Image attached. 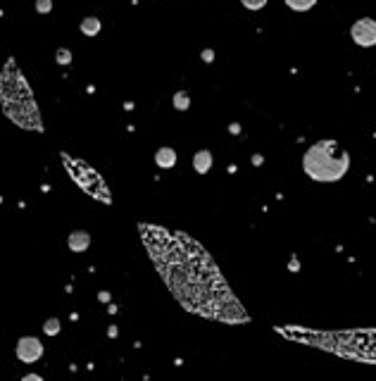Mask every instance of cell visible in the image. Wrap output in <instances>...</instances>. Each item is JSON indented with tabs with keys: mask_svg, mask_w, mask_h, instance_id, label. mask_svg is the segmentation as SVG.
Instances as JSON below:
<instances>
[{
	"mask_svg": "<svg viewBox=\"0 0 376 381\" xmlns=\"http://www.w3.org/2000/svg\"><path fill=\"white\" fill-rule=\"evenodd\" d=\"M138 233L157 274L186 312L224 324L250 322L217 262L188 233L145 222L138 224Z\"/></svg>",
	"mask_w": 376,
	"mask_h": 381,
	"instance_id": "obj_1",
	"label": "cell"
},
{
	"mask_svg": "<svg viewBox=\"0 0 376 381\" xmlns=\"http://www.w3.org/2000/svg\"><path fill=\"white\" fill-rule=\"evenodd\" d=\"M276 331L290 341L305 343L348 360L376 365V329H345V331H317L303 327H276Z\"/></svg>",
	"mask_w": 376,
	"mask_h": 381,
	"instance_id": "obj_2",
	"label": "cell"
},
{
	"mask_svg": "<svg viewBox=\"0 0 376 381\" xmlns=\"http://www.w3.org/2000/svg\"><path fill=\"white\" fill-rule=\"evenodd\" d=\"M0 105L3 115L15 126L26 131H43V117L36 105L31 86L12 57L3 64L0 72Z\"/></svg>",
	"mask_w": 376,
	"mask_h": 381,
	"instance_id": "obj_3",
	"label": "cell"
},
{
	"mask_svg": "<svg viewBox=\"0 0 376 381\" xmlns=\"http://www.w3.org/2000/svg\"><path fill=\"white\" fill-rule=\"evenodd\" d=\"M303 169L310 179L321 181V184L341 181L345 177V171L350 169V155L336 141H317L314 146L307 148L305 157H303Z\"/></svg>",
	"mask_w": 376,
	"mask_h": 381,
	"instance_id": "obj_4",
	"label": "cell"
},
{
	"mask_svg": "<svg viewBox=\"0 0 376 381\" xmlns=\"http://www.w3.org/2000/svg\"><path fill=\"white\" fill-rule=\"evenodd\" d=\"M350 36H353V41L362 48L376 46V22L369 19V17H362V19H357V22L353 24Z\"/></svg>",
	"mask_w": 376,
	"mask_h": 381,
	"instance_id": "obj_5",
	"label": "cell"
},
{
	"mask_svg": "<svg viewBox=\"0 0 376 381\" xmlns=\"http://www.w3.org/2000/svg\"><path fill=\"white\" fill-rule=\"evenodd\" d=\"M17 358L22 360L24 365H33L43 358V343L36 336H22L17 341Z\"/></svg>",
	"mask_w": 376,
	"mask_h": 381,
	"instance_id": "obj_6",
	"label": "cell"
},
{
	"mask_svg": "<svg viewBox=\"0 0 376 381\" xmlns=\"http://www.w3.org/2000/svg\"><path fill=\"white\" fill-rule=\"evenodd\" d=\"M67 246H69L71 253H86L88 246H91V236H88V231H71L69 238H67Z\"/></svg>",
	"mask_w": 376,
	"mask_h": 381,
	"instance_id": "obj_7",
	"label": "cell"
},
{
	"mask_svg": "<svg viewBox=\"0 0 376 381\" xmlns=\"http://www.w3.org/2000/svg\"><path fill=\"white\" fill-rule=\"evenodd\" d=\"M212 167V153L210 150H198L196 155H193V169L198 174H207Z\"/></svg>",
	"mask_w": 376,
	"mask_h": 381,
	"instance_id": "obj_8",
	"label": "cell"
},
{
	"mask_svg": "<svg viewBox=\"0 0 376 381\" xmlns=\"http://www.w3.org/2000/svg\"><path fill=\"white\" fill-rule=\"evenodd\" d=\"M155 164L157 167H162V169H169V167H174L176 164V153H174V148H160L155 153Z\"/></svg>",
	"mask_w": 376,
	"mask_h": 381,
	"instance_id": "obj_9",
	"label": "cell"
},
{
	"mask_svg": "<svg viewBox=\"0 0 376 381\" xmlns=\"http://www.w3.org/2000/svg\"><path fill=\"white\" fill-rule=\"evenodd\" d=\"M79 29H81V33H84V36H98V33H100V29H102V24H100V19H98V17H84Z\"/></svg>",
	"mask_w": 376,
	"mask_h": 381,
	"instance_id": "obj_10",
	"label": "cell"
},
{
	"mask_svg": "<svg viewBox=\"0 0 376 381\" xmlns=\"http://www.w3.org/2000/svg\"><path fill=\"white\" fill-rule=\"evenodd\" d=\"M286 5L290 10H295V12H307V10H312L317 5V0H286Z\"/></svg>",
	"mask_w": 376,
	"mask_h": 381,
	"instance_id": "obj_11",
	"label": "cell"
},
{
	"mask_svg": "<svg viewBox=\"0 0 376 381\" xmlns=\"http://www.w3.org/2000/svg\"><path fill=\"white\" fill-rule=\"evenodd\" d=\"M60 329H62V324H60V319L57 317L46 319V324H43V331H46L48 336H57L60 334Z\"/></svg>",
	"mask_w": 376,
	"mask_h": 381,
	"instance_id": "obj_12",
	"label": "cell"
},
{
	"mask_svg": "<svg viewBox=\"0 0 376 381\" xmlns=\"http://www.w3.org/2000/svg\"><path fill=\"white\" fill-rule=\"evenodd\" d=\"M188 105H191V98H188L186 91H179L174 95V108L176 110H188Z\"/></svg>",
	"mask_w": 376,
	"mask_h": 381,
	"instance_id": "obj_13",
	"label": "cell"
},
{
	"mask_svg": "<svg viewBox=\"0 0 376 381\" xmlns=\"http://www.w3.org/2000/svg\"><path fill=\"white\" fill-rule=\"evenodd\" d=\"M55 60H57V64H69L71 62V53L67 50V48H60L55 53Z\"/></svg>",
	"mask_w": 376,
	"mask_h": 381,
	"instance_id": "obj_14",
	"label": "cell"
},
{
	"mask_svg": "<svg viewBox=\"0 0 376 381\" xmlns=\"http://www.w3.org/2000/svg\"><path fill=\"white\" fill-rule=\"evenodd\" d=\"M50 10H53V0H36V12L48 15Z\"/></svg>",
	"mask_w": 376,
	"mask_h": 381,
	"instance_id": "obj_15",
	"label": "cell"
},
{
	"mask_svg": "<svg viewBox=\"0 0 376 381\" xmlns=\"http://www.w3.org/2000/svg\"><path fill=\"white\" fill-rule=\"evenodd\" d=\"M243 3V8L248 10H262L267 5V0H241Z\"/></svg>",
	"mask_w": 376,
	"mask_h": 381,
	"instance_id": "obj_16",
	"label": "cell"
},
{
	"mask_svg": "<svg viewBox=\"0 0 376 381\" xmlns=\"http://www.w3.org/2000/svg\"><path fill=\"white\" fill-rule=\"evenodd\" d=\"M22 381H43V376H41V374H24L22 376Z\"/></svg>",
	"mask_w": 376,
	"mask_h": 381,
	"instance_id": "obj_17",
	"label": "cell"
},
{
	"mask_svg": "<svg viewBox=\"0 0 376 381\" xmlns=\"http://www.w3.org/2000/svg\"><path fill=\"white\" fill-rule=\"evenodd\" d=\"M203 60H205V62H212V60H214V53H212V50H205V53H203Z\"/></svg>",
	"mask_w": 376,
	"mask_h": 381,
	"instance_id": "obj_18",
	"label": "cell"
}]
</instances>
